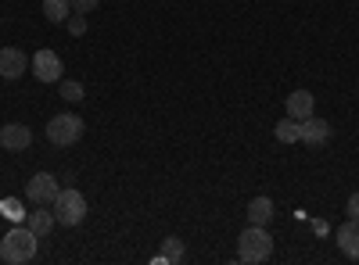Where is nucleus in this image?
<instances>
[{
    "instance_id": "5",
    "label": "nucleus",
    "mask_w": 359,
    "mask_h": 265,
    "mask_svg": "<svg viewBox=\"0 0 359 265\" xmlns=\"http://www.w3.org/2000/svg\"><path fill=\"white\" fill-rule=\"evenodd\" d=\"M57 180L50 172H36L33 180L25 183V201H33V204H54V197H57Z\"/></svg>"
},
{
    "instance_id": "15",
    "label": "nucleus",
    "mask_w": 359,
    "mask_h": 265,
    "mask_svg": "<svg viewBox=\"0 0 359 265\" xmlns=\"http://www.w3.org/2000/svg\"><path fill=\"white\" fill-rule=\"evenodd\" d=\"M0 215H4L8 222H25V204L18 201V197H4V201H0Z\"/></svg>"
},
{
    "instance_id": "12",
    "label": "nucleus",
    "mask_w": 359,
    "mask_h": 265,
    "mask_svg": "<svg viewBox=\"0 0 359 265\" xmlns=\"http://www.w3.org/2000/svg\"><path fill=\"white\" fill-rule=\"evenodd\" d=\"M25 226H29V229H33L36 237L43 241L47 233L57 226V219H54V212H43V204H36V212H29V215H25Z\"/></svg>"
},
{
    "instance_id": "20",
    "label": "nucleus",
    "mask_w": 359,
    "mask_h": 265,
    "mask_svg": "<svg viewBox=\"0 0 359 265\" xmlns=\"http://www.w3.org/2000/svg\"><path fill=\"white\" fill-rule=\"evenodd\" d=\"M69 4H72V11L90 15V11H97V8H101V0H69Z\"/></svg>"
},
{
    "instance_id": "14",
    "label": "nucleus",
    "mask_w": 359,
    "mask_h": 265,
    "mask_svg": "<svg viewBox=\"0 0 359 265\" xmlns=\"http://www.w3.org/2000/svg\"><path fill=\"white\" fill-rule=\"evenodd\" d=\"M69 15H72L69 0H43V18H47V22L62 25V22H69Z\"/></svg>"
},
{
    "instance_id": "19",
    "label": "nucleus",
    "mask_w": 359,
    "mask_h": 265,
    "mask_svg": "<svg viewBox=\"0 0 359 265\" xmlns=\"http://www.w3.org/2000/svg\"><path fill=\"white\" fill-rule=\"evenodd\" d=\"M65 25H69V33H72V36H83V33H86V15H79V11H76V15H69V22H65Z\"/></svg>"
},
{
    "instance_id": "8",
    "label": "nucleus",
    "mask_w": 359,
    "mask_h": 265,
    "mask_svg": "<svg viewBox=\"0 0 359 265\" xmlns=\"http://www.w3.org/2000/svg\"><path fill=\"white\" fill-rule=\"evenodd\" d=\"M29 143H33V129L29 126H22V122L0 126V147H8V151H25Z\"/></svg>"
},
{
    "instance_id": "18",
    "label": "nucleus",
    "mask_w": 359,
    "mask_h": 265,
    "mask_svg": "<svg viewBox=\"0 0 359 265\" xmlns=\"http://www.w3.org/2000/svg\"><path fill=\"white\" fill-rule=\"evenodd\" d=\"M62 97H65L69 104H79V101H83V83H76V79H62Z\"/></svg>"
},
{
    "instance_id": "11",
    "label": "nucleus",
    "mask_w": 359,
    "mask_h": 265,
    "mask_svg": "<svg viewBox=\"0 0 359 265\" xmlns=\"http://www.w3.org/2000/svg\"><path fill=\"white\" fill-rule=\"evenodd\" d=\"M284 104H287V115H291V119H294V122H302V119H309V115H313L316 97H313L309 90H294Z\"/></svg>"
},
{
    "instance_id": "16",
    "label": "nucleus",
    "mask_w": 359,
    "mask_h": 265,
    "mask_svg": "<svg viewBox=\"0 0 359 265\" xmlns=\"http://www.w3.org/2000/svg\"><path fill=\"white\" fill-rule=\"evenodd\" d=\"M184 255H187L184 241H180V237H165V241H162V255H158V262H184Z\"/></svg>"
},
{
    "instance_id": "17",
    "label": "nucleus",
    "mask_w": 359,
    "mask_h": 265,
    "mask_svg": "<svg viewBox=\"0 0 359 265\" xmlns=\"http://www.w3.org/2000/svg\"><path fill=\"white\" fill-rule=\"evenodd\" d=\"M273 136H277L280 143H298V122L287 115V119H280V122L273 126Z\"/></svg>"
},
{
    "instance_id": "21",
    "label": "nucleus",
    "mask_w": 359,
    "mask_h": 265,
    "mask_svg": "<svg viewBox=\"0 0 359 265\" xmlns=\"http://www.w3.org/2000/svg\"><path fill=\"white\" fill-rule=\"evenodd\" d=\"M345 212H348V219H359V190L348 197V204H345Z\"/></svg>"
},
{
    "instance_id": "10",
    "label": "nucleus",
    "mask_w": 359,
    "mask_h": 265,
    "mask_svg": "<svg viewBox=\"0 0 359 265\" xmlns=\"http://www.w3.org/2000/svg\"><path fill=\"white\" fill-rule=\"evenodd\" d=\"M25 69H29V57L18 47H4V50H0V76H4V79H18Z\"/></svg>"
},
{
    "instance_id": "3",
    "label": "nucleus",
    "mask_w": 359,
    "mask_h": 265,
    "mask_svg": "<svg viewBox=\"0 0 359 265\" xmlns=\"http://www.w3.org/2000/svg\"><path fill=\"white\" fill-rule=\"evenodd\" d=\"M50 212H54L57 226H79L86 219V197L79 190H57Z\"/></svg>"
},
{
    "instance_id": "1",
    "label": "nucleus",
    "mask_w": 359,
    "mask_h": 265,
    "mask_svg": "<svg viewBox=\"0 0 359 265\" xmlns=\"http://www.w3.org/2000/svg\"><path fill=\"white\" fill-rule=\"evenodd\" d=\"M36 244H40L36 233L29 229L25 222H15L4 233V241H0V258H4L8 265H25V262L36 258Z\"/></svg>"
},
{
    "instance_id": "7",
    "label": "nucleus",
    "mask_w": 359,
    "mask_h": 265,
    "mask_svg": "<svg viewBox=\"0 0 359 265\" xmlns=\"http://www.w3.org/2000/svg\"><path fill=\"white\" fill-rule=\"evenodd\" d=\"M331 140V122L327 119H316V115H309V119L298 122V143H309V147H320Z\"/></svg>"
},
{
    "instance_id": "6",
    "label": "nucleus",
    "mask_w": 359,
    "mask_h": 265,
    "mask_svg": "<svg viewBox=\"0 0 359 265\" xmlns=\"http://www.w3.org/2000/svg\"><path fill=\"white\" fill-rule=\"evenodd\" d=\"M29 69L36 72L40 83H62V57H57L54 50H36Z\"/></svg>"
},
{
    "instance_id": "4",
    "label": "nucleus",
    "mask_w": 359,
    "mask_h": 265,
    "mask_svg": "<svg viewBox=\"0 0 359 265\" xmlns=\"http://www.w3.org/2000/svg\"><path fill=\"white\" fill-rule=\"evenodd\" d=\"M83 136V119L79 115H54L47 122V140L54 147H72Z\"/></svg>"
},
{
    "instance_id": "2",
    "label": "nucleus",
    "mask_w": 359,
    "mask_h": 265,
    "mask_svg": "<svg viewBox=\"0 0 359 265\" xmlns=\"http://www.w3.org/2000/svg\"><path fill=\"white\" fill-rule=\"evenodd\" d=\"M273 255V237H269L266 226H248L241 237H237V258L245 265H259Z\"/></svg>"
},
{
    "instance_id": "9",
    "label": "nucleus",
    "mask_w": 359,
    "mask_h": 265,
    "mask_svg": "<svg viewBox=\"0 0 359 265\" xmlns=\"http://www.w3.org/2000/svg\"><path fill=\"white\" fill-rule=\"evenodd\" d=\"M338 248H341L345 258L359 262V219H348V222L338 226Z\"/></svg>"
},
{
    "instance_id": "13",
    "label": "nucleus",
    "mask_w": 359,
    "mask_h": 265,
    "mask_svg": "<svg viewBox=\"0 0 359 265\" xmlns=\"http://www.w3.org/2000/svg\"><path fill=\"white\" fill-rule=\"evenodd\" d=\"M269 219H273V201H269V197H255L248 204V222L252 226H269Z\"/></svg>"
}]
</instances>
